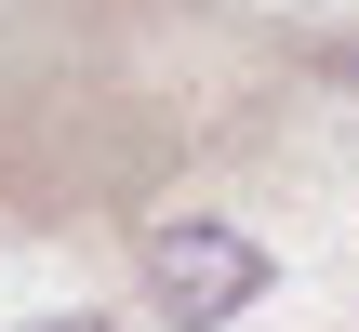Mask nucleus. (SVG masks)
I'll return each instance as SVG.
<instances>
[{"label": "nucleus", "mask_w": 359, "mask_h": 332, "mask_svg": "<svg viewBox=\"0 0 359 332\" xmlns=\"http://www.w3.org/2000/svg\"><path fill=\"white\" fill-rule=\"evenodd\" d=\"M27 332H107V319H27Z\"/></svg>", "instance_id": "f03ea898"}, {"label": "nucleus", "mask_w": 359, "mask_h": 332, "mask_svg": "<svg viewBox=\"0 0 359 332\" xmlns=\"http://www.w3.org/2000/svg\"><path fill=\"white\" fill-rule=\"evenodd\" d=\"M133 279H147V319H160V332H226L240 306L280 293V253L240 240V226H160Z\"/></svg>", "instance_id": "f257e3e1"}]
</instances>
